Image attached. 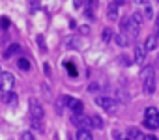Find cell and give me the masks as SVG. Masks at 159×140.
I'll return each mask as SVG.
<instances>
[{
  "instance_id": "4fadbf2b",
  "label": "cell",
  "mask_w": 159,
  "mask_h": 140,
  "mask_svg": "<svg viewBox=\"0 0 159 140\" xmlns=\"http://www.w3.org/2000/svg\"><path fill=\"white\" fill-rule=\"evenodd\" d=\"M127 134H129V138H131V140H146V136H144L137 127H131V129L127 131Z\"/></svg>"
},
{
  "instance_id": "d4e9b609",
  "label": "cell",
  "mask_w": 159,
  "mask_h": 140,
  "mask_svg": "<svg viewBox=\"0 0 159 140\" xmlns=\"http://www.w3.org/2000/svg\"><path fill=\"white\" fill-rule=\"evenodd\" d=\"M155 26H157V30H159V17H157V23H155Z\"/></svg>"
},
{
  "instance_id": "d6986e66",
  "label": "cell",
  "mask_w": 159,
  "mask_h": 140,
  "mask_svg": "<svg viewBox=\"0 0 159 140\" xmlns=\"http://www.w3.org/2000/svg\"><path fill=\"white\" fill-rule=\"evenodd\" d=\"M111 37H112V30H111V28H105V30H103V34H101V39L107 43Z\"/></svg>"
},
{
  "instance_id": "ac0fdd59",
  "label": "cell",
  "mask_w": 159,
  "mask_h": 140,
  "mask_svg": "<svg viewBox=\"0 0 159 140\" xmlns=\"http://www.w3.org/2000/svg\"><path fill=\"white\" fill-rule=\"evenodd\" d=\"M64 65H66V69H67V73H69L71 77H77V67H75L73 63H69V62H66Z\"/></svg>"
},
{
  "instance_id": "52a82bcc",
  "label": "cell",
  "mask_w": 159,
  "mask_h": 140,
  "mask_svg": "<svg viewBox=\"0 0 159 140\" xmlns=\"http://www.w3.org/2000/svg\"><path fill=\"white\" fill-rule=\"evenodd\" d=\"M64 103L67 105V108H69L73 114H83V110H84L83 101L77 99V97H64Z\"/></svg>"
},
{
  "instance_id": "5b68a950",
  "label": "cell",
  "mask_w": 159,
  "mask_h": 140,
  "mask_svg": "<svg viewBox=\"0 0 159 140\" xmlns=\"http://www.w3.org/2000/svg\"><path fill=\"white\" fill-rule=\"evenodd\" d=\"M96 103H98L105 112H109V114H114L116 108H118V103H116L114 99L107 97V95H98V97H96Z\"/></svg>"
},
{
  "instance_id": "cb8c5ba5",
  "label": "cell",
  "mask_w": 159,
  "mask_h": 140,
  "mask_svg": "<svg viewBox=\"0 0 159 140\" xmlns=\"http://www.w3.org/2000/svg\"><path fill=\"white\" fill-rule=\"evenodd\" d=\"M148 140H157V138L155 136H148Z\"/></svg>"
},
{
  "instance_id": "ba28073f",
  "label": "cell",
  "mask_w": 159,
  "mask_h": 140,
  "mask_svg": "<svg viewBox=\"0 0 159 140\" xmlns=\"http://www.w3.org/2000/svg\"><path fill=\"white\" fill-rule=\"evenodd\" d=\"M71 121H73V125H77L79 129H88V127H92V125H90V118H84V116H81V114H73V116H71Z\"/></svg>"
},
{
  "instance_id": "ffe728a7",
  "label": "cell",
  "mask_w": 159,
  "mask_h": 140,
  "mask_svg": "<svg viewBox=\"0 0 159 140\" xmlns=\"http://www.w3.org/2000/svg\"><path fill=\"white\" fill-rule=\"evenodd\" d=\"M30 125H32L36 131H43V123H41L39 120H32V118H30Z\"/></svg>"
},
{
  "instance_id": "44dd1931",
  "label": "cell",
  "mask_w": 159,
  "mask_h": 140,
  "mask_svg": "<svg viewBox=\"0 0 159 140\" xmlns=\"http://www.w3.org/2000/svg\"><path fill=\"white\" fill-rule=\"evenodd\" d=\"M8 103L13 107V105H17V95L15 94H10V97H8Z\"/></svg>"
},
{
  "instance_id": "9c48e42d",
  "label": "cell",
  "mask_w": 159,
  "mask_h": 140,
  "mask_svg": "<svg viewBox=\"0 0 159 140\" xmlns=\"http://www.w3.org/2000/svg\"><path fill=\"white\" fill-rule=\"evenodd\" d=\"M146 49H144V45H139V47H135V62L137 63H144V60H146Z\"/></svg>"
},
{
  "instance_id": "2e32d148",
  "label": "cell",
  "mask_w": 159,
  "mask_h": 140,
  "mask_svg": "<svg viewBox=\"0 0 159 140\" xmlns=\"http://www.w3.org/2000/svg\"><path fill=\"white\" fill-rule=\"evenodd\" d=\"M17 65H19V69H23V71H28V69H30V60L19 58V60H17Z\"/></svg>"
},
{
  "instance_id": "277c9868",
  "label": "cell",
  "mask_w": 159,
  "mask_h": 140,
  "mask_svg": "<svg viewBox=\"0 0 159 140\" xmlns=\"http://www.w3.org/2000/svg\"><path fill=\"white\" fill-rule=\"evenodd\" d=\"M13 84H15V77L10 71H2V73H0V92H2V94H11Z\"/></svg>"
},
{
  "instance_id": "7a4b0ae2",
  "label": "cell",
  "mask_w": 159,
  "mask_h": 140,
  "mask_svg": "<svg viewBox=\"0 0 159 140\" xmlns=\"http://www.w3.org/2000/svg\"><path fill=\"white\" fill-rule=\"evenodd\" d=\"M142 88L148 95H152L155 92V69L152 65H148L142 71Z\"/></svg>"
},
{
  "instance_id": "7402d4cb",
  "label": "cell",
  "mask_w": 159,
  "mask_h": 140,
  "mask_svg": "<svg viewBox=\"0 0 159 140\" xmlns=\"http://www.w3.org/2000/svg\"><path fill=\"white\" fill-rule=\"evenodd\" d=\"M0 26H2V28H8V26H10V21H8L6 17H2V19H0Z\"/></svg>"
},
{
  "instance_id": "9a60e30c",
  "label": "cell",
  "mask_w": 159,
  "mask_h": 140,
  "mask_svg": "<svg viewBox=\"0 0 159 140\" xmlns=\"http://www.w3.org/2000/svg\"><path fill=\"white\" fill-rule=\"evenodd\" d=\"M90 125L96 127V129H103V121L99 116H90Z\"/></svg>"
},
{
  "instance_id": "484cf974",
  "label": "cell",
  "mask_w": 159,
  "mask_h": 140,
  "mask_svg": "<svg viewBox=\"0 0 159 140\" xmlns=\"http://www.w3.org/2000/svg\"><path fill=\"white\" fill-rule=\"evenodd\" d=\"M0 73H2V71H0Z\"/></svg>"
},
{
  "instance_id": "30bf717a",
  "label": "cell",
  "mask_w": 159,
  "mask_h": 140,
  "mask_svg": "<svg viewBox=\"0 0 159 140\" xmlns=\"http://www.w3.org/2000/svg\"><path fill=\"white\" fill-rule=\"evenodd\" d=\"M107 17H109L111 21H116V19H118V2H112V4H109Z\"/></svg>"
},
{
  "instance_id": "5bb4252c",
  "label": "cell",
  "mask_w": 159,
  "mask_h": 140,
  "mask_svg": "<svg viewBox=\"0 0 159 140\" xmlns=\"http://www.w3.org/2000/svg\"><path fill=\"white\" fill-rule=\"evenodd\" d=\"M114 39H116V43H118L120 47H127V43H129V39H127V36H125V34H122V32H118Z\"/></svg>"
},
{
  "instance_id": "6da1fadb",
  "label": "cell",
  "mask_w": 159,
  "mask_h": 140,
  "mask_svg": "<svg viewBox=\"0 0 159 140\" xmlns=\"http://www.w3.org/2000/svg\"><path fill=\"white\" fill-rule=\"evenodd\" d=\"M140 24H142V15L133 13V15H129L122 21V34H127L129 37H137L139 30H140Z\"/></svg>"
},
{
  "instance_id": "e0dca14e",
  "label": "cell",
  "mask_w": 159,
  "mask_h": 140,
  "mask_svg": "<svg viewBox=\"0 0 159 140\" xmlns=\"http://www.w3.org/2000/svg\"><path fill=\"white\" fill-rule=\"evenodd\" d=\"M21 50V45H17V43H13V45H10V49L6 50V56H11V54H17Z\"/></svg>"
},
{
  "instance_id": "7c38bea8",
  "label": "cell",
  "mask_w": 159,
  "mask_h": 140,
  "mask_svg": "<svg viewBox=\"0 0 159 140\" xmlns=\"http://www.w3.org/2000/svg\"><path fill=\"white\" fill-rule=\"evenodd\" d=\"M77 140H94L90 129H79L77 131Z\"/></svg>"
},
{
  "instance_id": "8fae6325",
  "label": "cell",
  "mask_w": 159,
  "mask_h": 140,
  "mask_svg": "<svg viewBox=\"0 0 159 140\" xmlns=\"http://www.w3.org/2000/svg\"><path fill=\"white\" fill-rule=\"evenodd\" d=\"M155 47H157V34L148 36V37H146V41H144V49H146V50H153Z\"/></svg>"
},
{
  "instance_id": "603a6c76",
  "label": "cell",
  "mask_w": 159,
  "mask_h": 140,
  "mask_svg": "<svg viewBox=\"0 0 159 140\" xmlns=\"http://www.w3.org/2000/svg\"><path fill=\"white\" fill-rule=\"evenodd\" d=\"M23 140H36L32 133H23Z\"/></svg>"
},
{
  "instance_id": "8992f818",
  "label": "cell",
  "mask_w": 159,
  "mask_h": 140,
  "mask_svg": "<svg viewBox=\"0 0 159 140\" xmlns=\"http://www.w3.org/2000/svg\"><path fill=\"white\" fill-rule=\"evenodd\" d=\"M28 112H30V118L32 120H43V116H45V112H43V107H41V103L38 101V99H30L28 101Z\"/></svg>"
},
{
  "instance_id": "3957f363",
  "label": "cell",
  "mask_w": 159,
  "mask_h": 140,
  "mask_svg": "<svg viewBox=\"0 0 159 140\" xmlns=\"http://www.w3.org/2000/svg\"><path fill=\"white\" fill-rule=\"evenodd\" d=\"M144 125L148 129H159V110L153 107H148L144 112Z\"/></svg>"
}]
</instances>
